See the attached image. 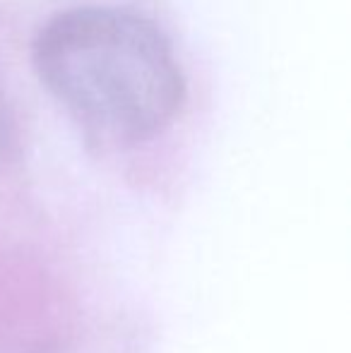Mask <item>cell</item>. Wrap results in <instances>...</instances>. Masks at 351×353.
I'll return each mask as SVG.
<instances>
[{"instance_id": "1", "label": "cell", "mask_w": 351, "mask_h": 353, "mask_svg": "<svg viewBox=\"0 0 351 353\" xmlns=\"http://www.w3.org/2000/svg\"><path fill=\"white\" fill-rule=\"evenodd\" d=\"M32 61L51 97L106 144L159 135L185 101V77L169 39L126 8L63 10L39 29Z\"/></svg>"}, {"instance_id": "2", "label": "cell", "mask_w": 351, "mask_h": 353, "mask_svg": "<svg viewBox=\"0 0 351 353\" xmlns=\"http://www.w3.org/2000/svg\"><path fill=\"white\" fill-rule=\"evenodd\" d=\"M10 142H12V118H10V108L5 103L3 92H0V163L8 154Z\"/></svg>"}]
</instances>
